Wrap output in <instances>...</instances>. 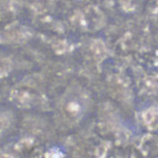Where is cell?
<instances>
[{
    "label": "cell",
    "instance_id": "obj_1",
    "mask_svg": "<svg viewBox=\"0 0 158 158\" xmlns=\"http://www.w3.org/2000/svg\"><path fill=\"white\" fill-rule=\"evenodd\" d=\"M143 121L148 129L158 128V106H152L147 108L142 114Z\"/></svg>",
    "mask_w": 158,
    "mask_h": 158
}]
</instances>
